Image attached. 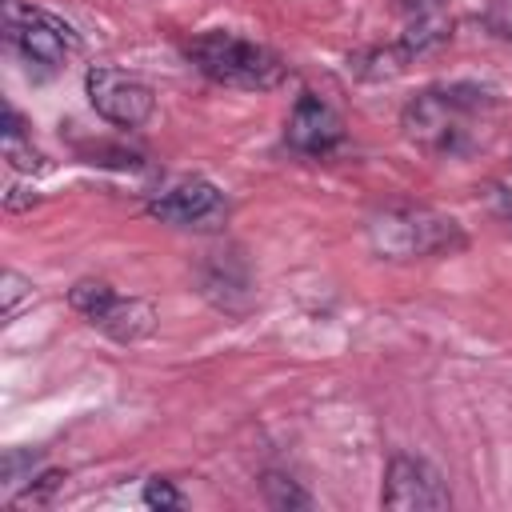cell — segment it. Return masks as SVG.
<instances>
[{"label": "cell", "mask_w": 512, "mask_h": 512, "mask_svg": "<svg viewBox=\"0 0 512 512\" xmlns=\"http://www.w3.org/2000/svg\"><path fill=\"white\" fill-rule=\"evenodd\" d=\"M380 504L396 508V512H440V508L452 504V492H448V484L440 480V472L428 460L400 452V456L388 460Z\"/></svg>", "instance_id": "7"}, {"label": "cell", "mask_w": 512, "mask_h": 512, "mask_svg": "<svg viewBox=\"0 0 512 512\" xmlns=\"http://www.w3.org/2000/svg\"><path fill=\"white\" fill-rule=\"evenodd\" d=\"M496 108L492 92L480 84H444L424 88L404 104L400 128L404 136L432 156H464L480 144V128Z\"/></svg>", "instance_id": "1"}, {"label": "cell", "mask_w": 512, "mask_h": 512, "mask_svg": "<svg viewBox=\"0 0 512 512\" xmlns=\"http://www.w3.org/2000/svg\"><path fill=\"white\" fill-rule=\"evenodd\" d=\"M4 32H8V40H12L28 60L48 64V68L64 64V56H72L76 44H80L76 32H72L60 16H52V12H44V8H20V4H12V0H8V12H4Z\"/></svg>", "instance_id": "6"}, {"label": "cell", "mask_w": 512, "mask_h": 512, "mask_svg": "<svg viewBox=\"0 0 512 512\" xmlns=\"http://www.w3.org/2000/svg\"><path fill=\"white\" fill-rule=\"evenodd\" d=\"M24 204H36V192H24V188H12V192H8V208L16 212V208H24Z\"/></svg>", "instance_id": "14"}, {"label": "cell", "mask_w": 512, "mask_h": 512, "mask_svg": "<svg viewBox=\"0 0 512 512\" xmlns=\"http://www.w3.org/2000/svg\"><path fill=\"white\" fill-rule=\"evenodd\" d=\"M72 308L100 328L104 336H112L116 344H136L144 336H152L156 328V308L140 296H116L104 280H76L68 292Z\"/></svg>", "instance_id": "4"}, {"label": "cell", "mask_w": 512, "mask_h": 512, "mask_svg": "<svg viewBox=\"0 0 512 512\" xmlns=\"http://www.w3.org/2000/svg\"><path fill=\"white\" fill-rule=\"evenodd\" d=\"M284 140L304 152V156H328L340 140H344V124L340 116L332 112V104H324L320 96L304 92L288 116V128H284Z\"/></svg>", "instance_id": "9"}, {"label": "cell", "mask_w": 512, "mask_h": 512, "mask_svg": "<svg viewBox=\"0 0 512 512\" xmlns=\"http://www.w3.org/2000/svg\"><path fill=\"white\" fill-rule=\"evenodd\" d=\"M368 248L380 260H428L464 248V232L452 216L424 204H392L368 216Z\"/></svg>", "instance_id": "2"}, {"label": "cell", "mask_w": 512, "mask_h": 512, "mask_svg": "<svg viewBox=\"0 0 512 512\" xmlns=\"http://www.w3.org/2000/svg\"><path fill=\"white\" fill-rule=\"evenodd\" d=\"M0 296H4V316H16L20 312V304H32V280H24L20 272H4V288H0Z\"/></svg>", "instance_id": "11"}, {"label": "cell", "mask_w": 512, "mask_h": 512, "mask_svg": "<svg viewBox=\"0 0 512 512\" xmlns=\"http://www.w3.org/2000/svg\"><path fill=\"white\" fill-rule=\"evenodd\" d=\"M184 56L212 80L224 88H244V92H268L276 88L288 68L276 52H268L264 44H252L236 32H200L184 44Z\"/></svg>", "instance_id": "3"}, {"label": "cell", "mask_w": 512, "mask_h": 512, "mask_svg": "<svg viewBox=\"0 0 512 512\" xmlns=\"http://www.w3.org/2000/svg\"><path fill=\"white\" fill-rule=\"evenodd\" d=\"M260 488H264V500H268L272 508H308V492H304L296 480L280 476V472H268V476L260 480Z\"/></svg>", "instance_id": "10"}, {"label": "cell", "mask_w": 512, "mask_h": 512, "mask_svg": "<svg viewBox=\"0 0 512 512\" xmlns=\"http://www.w3.org/2000/svg\"><path fill=\"white\" fill-rule=\"evenodd\" d=\"M84 92H88V104L116 128H140L156 108L152 88L140 76L112 64H92L84 76Z\"/></svg>", "instance_id": "5"}, {"label": "cell", "mask_w": 512, "mask_h": 512, "mask_svg": "<svg viewBox=\"0 0 512 512\" xmlns=\"http://www.w3.org/2000/svg\"><path fill=\"white\" fill-rule=\"evenodd\" d=\"M224 212H228V200L208 180H180L176 188H168L148 204V216L176 228H212L224 220Z\"/></svg>", "instance_id": "8"}, {"label": "cell", "mask_w": 512, "mask_h": 512, "mask_svg": "<svg viewBox=\"0 0 512 512\" xmlns=\"http://www.w3.org/2000/svg\"><path fill=\"white\" fill-rule=\"evenodd\" d=\"M144 504L148 508H180V492L172 488V480H148L144 484Z\"/></svg>", "instance_id": "13"}, {"label": "cell", "mask_w": 512, "mask_h": 512, "mask_svg": "<svg viewBox=\"0 0 512 512\" xmlns=\"http://www.w3.org/2000/svg\"><path fill=\"white\" fill-rule=\"evenodd\" d=\"M60 480H64V472H44V476H28V484H24V492L12 500V504H40V500H48L56 488H60Z\"/></svg>", "instance_id": "12"}]
</instances>
